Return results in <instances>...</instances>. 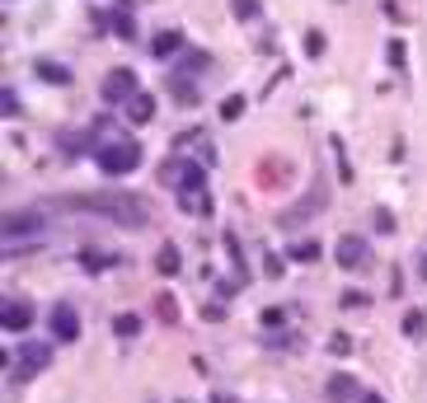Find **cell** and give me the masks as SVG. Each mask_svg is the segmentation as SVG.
Segmentation results:
<instances>
[{
	"label": "cell",
	"instance_id": "6da1fadb",
	"mask_svg": "<svg viewBox=\"0 0 427 403\" xmlns=\"http://www.w3.org/2000/svg\"><path fill=\"white\" fill-rule=\"evenodd\" d=\"M47 207H52V211L104 216L113 225H127V230L151 225V202H146V197H132V192H80V197H56Z\"/></svg>",
	"mask_w": 427,
	"mask_h": 403
},
{
	"label": "cell",
	"instance_id": "7a4b0ae2",
	"mask_svg": "<svg viewBox=\"0 0 427 403\" xmlns=\"http://www.w3.org/2000/svg\"><path fill=\"white\" fill-rule=\"evenodd\" d=\"M94 164L108 179H122V174H132L141 164V146L136 141H104V146H94Z\"/></svg>",
	"mask_w": 427,
	"mask_h": 403
},
{
	"label": "cell",
	"instance_id": "3957f363",
	"mask_svg": "<svg viewBox=\"0 0 427 403\" xmlns=\"http://www.w3.org/2000/svg\"><path fill=\"white\" fill-rule=\"evenodd\" d=\"M160 183L174 192H193V188H207V164H193V160H164L160 164Z\"/></svg>",
	"mask_w": 427,
	"mask_h": 403
},
{
	"label": "cell",
	"instance_id": "277c9868",
	"mask_svg": "<svg viewBox=\"0 0 427 403\" xmlns=\"http://www.w3.org/2000/svg\"><path fill=\"white\" fill-rule=\"evenodd\" d=\"M47 361H52V347L47 343H38V338H28V343H19V352L10 356V371L19 380H33L47 371Z\"/></svg>",
	"mask_w": 427,
	"mask_h": 403
},
{
	"label": "cell",
	"instance_id": "5b68a950",
	"mask_svg": "<svg viewBox=\"0 0 427 403\" xmlns=\"http://www.w3.org/2000/svg\"><path fill=\"white\" fill-rule=\"evenodd\" d=\"M99 94H104V104H127V99H136V94H141V84H136V71H127V66L108 71L104 84H99Z\"/></svg>",
	"mask_w": 427,
	"mask_h": 403
},
{
	"label": "cell",
	"instance_id": "8992f818",
	"mask_svg": "<svg viewBox=\"0 0 427 403\" xmlns=\"http://www.w3.org/2000/svg\"><path fill=\"white\" fill-rule=\"evenodd\" d=\"M333 258H338L343 272H362V268H371V244L357 240V235H343L338 249H333Z\"/></svg>",
	"mask_w": 427,
	"mask_h": 403
},
{
	"label": "cell",
	"instance_id": "52a82bcc",
	"mask_svg": "<svg viewBox=\"0 0 427 403\" xmlns=\"http://www.w3.org/2000/svg\"><path fill=\"white\" fill-rule=\"evenodd\" d=\"M47 328H52L56 343H76L80 338V314L61 300V305H52V314H47Z\"/></svg>",
	"mask_w": 427,
	"mask_h": 403
},
{
	"label": "cell",
	"instance_id": "ba28073f",
	"mask_svg": "<svg viewBox=\"0 0 427 403\" xmlns=\"http://www.w3.org/2000/svg\"><path fill=\"white\" fill-rule=\"evenodd\" d=\"M33 230H43V216L38 211H5V240L10 244L19 235H33Z\"/></svg>",
	"mask_w": 427,
	"mask_h": 403
},
{
	"label": "cell",
	"instance_id": "9c48e42d",
	"mask_svg": "<svg viewBox=\"0 0 427 403\" xmlns=\"http://www.w3.org/2000/svg\"><path fill=\"white\" fill-rule=\"evenodd\" d=\"M324 399H329V403H352V399H362L357 376H329V380H324Z\"/></svg>",
	"mask_w": 427,
	"mask_h": 403
},
{
	"label": "cell",
	"instance_id": "30bf717a",
	"mask_svg": "<svg viewBox=\"0 0 427 403\" xmlns=\"http://www.w3.org/2000/svg\"><path fill=\"white\" fill-rule=\"evenodd\" d=\"M0 319H5V333H24L28 323H33V305L28 300H5Z\"/></svg>",
	"mask_w": 427,
	"mask_h": 403
},
{
	"label": "cell",
	"instance_id": "8fae6325",
	"mask_svg": "<svg viewBox=\"0 0 427 403\" xmlns=\"http://www.w3.org/2000/svg\"><path fill=\"white\" fill-rule=\"evenodd\" d=\"M324 202H329V192H324V179H320V183H315V192H310L305 202H296L292 211H282V225H296V220H305V216L315 211V207H324Z\"/></svg>",
	"mask_w": 427,
	"mask_h": 403
},
{
	"label": "cell",
	"instance_id": "7c38bea8",
	"mask_svg": "<svg viewBox=\"0 0 427 403\" xmlns=\"http://www.w3.org/2000/svg\"><path fill=\"white\" fill-rule=\"evenodd\" d=\"M202 71H212V56H207V52H184V61H179V71H174V76H184V80H197Z\"/></svg>",
	"mask_w": 427,
	"mask_h": 403
},
{
	"label": "cell",
	"instance_id": "4fadbf2b",
	"mask_svg": "<svg viewBox=\"0 0 427 403\" xmlns=\"http://www.w3.org/2000/svg\"><path fill=\"white\" fill-rule=\"evenodd\" d=\"M151 117H155V99H151V94H136V99H127V122L146 127Z\"/></svg>",
	"mask_w": 427,
	"mask_h": 403
},
{
	"label": "cell",
	"instance_id": "5bb4252c",
	"mask_svg": "<svg viewBox=\"0 0 427 403\" xmlns=\"http://www.w3.org/2000/svg\"><path fill=\"white\" fill-rule=\"evenodd\" d=\"M179 207L193 216H212V192L207 188H193V192H179Z\"/></svg>",
	"mask_w": 427,
	"mask_h": 403
},
{
	"label": "cell",
	"instance_id": "9a60e30c",
	"mask_svg": "<svg viewBox=\"0 0 427 403\" xmlns=\"http://www.w3.org/2000/svg\"><path fill=\"white\" fill-rule=\"evenodd\" d=\"M108 24H113V33H118L122 43H132V38H136V19H132V10H127V5H122V10H118Z\"/></svg>",
	"mask_w": 427,
	"mask_h": 403
},
{
	"label": "cell",
	"instance_id": "2e32d148",
	"mask_svg": "<svg viewBox=\"0 0 427 403\" xmlns=\"http://www.w3.org/2000/svg\"><path fill=\"white\" fill-rule=\"evenodd\" d=\"M174 52H184V33L179 28H164L160 38H155V56H174Z\"/></svg>",
	"mask_w": 427,
	"mask_h": 403
},
{
	"label": "cell",
	"instance_id": "e0dca14e",
	"mask_svg": "<svg viewBox=\"0 0 427 403\" xmlns=\"http://www.w3.org/2000/svg\"><path fill=\"white\" fill-rule=\"evenodd\" d=\"M38 76L47 84H71V71H66L61 61H38Z\"/></svg>",
	"mask_w": 427,
	"mask_h": 403
},
{
	"label": "cell",
	"instance_id": "ac0fdd59",
	"mask_svg": "<svg viewBox=\"0 0 427 403\" xmlns=\"http://www.w3.org/2000/svg\"><path fill=\"white\" fill-rule=\"evenodd\" d=\"M324 249H320V240H300V244H292V263H315Z\"/></svg>",
	"mask_w": 427,
	"mask_h": 403
},
{
	"label": "cell",
	"instance_id": "d6986e66",
	"mask_svg": "<svg viewBox=\"0 0 427 403\" xmlns=\"http://www.w3.org/2000/svg\"><path fill=\"white\" fill-rule=\"evenodd\" d=\"M155 272H164V277L179 272V249H174V244H164L160 253H155Z\"/></svg>",
	"mask_w": 427,
	"mask_h": 403
},
{
	"label": "cell",
	"instance_id": "ffe728a7",
	"mask_svg": "<svg viewBox=\"0 0 427 403\" xmlns=\"http://www.w3.org/2000/svg\"><path fill=\"white\" fill-rule=\"evenodd\" d=\"M113 333H118V338H136V333H141V314H118V319H113Z\"/></svg>",
	"mask_w": 427,
	"mask_h": 403
},
{
	"label": "cell",
	"instance_id": "44dd1931",
	"mask_svg": "<svg viewBox=\"0 0 427 403\" xmlns=\"http://www.w3.org/2000/svg\"><path fill=\"white\" fill-rule=\"evenodd\" d=\"M244 108H249V99H244V94H230V99L221 104V117H226V122H235V117H240Z\"/></svg>",
	"mask_w": 427,
	"mask_h": 403
},
{
	"label": "cell",
	"instance_id": "7402d4cb",
	"mask_svg": "<svg viewBox=\"0 0 427 403\" xmlns=\"http://www.w3.org/2000/svg\"><path fill=\"white\" fill-rule=\"evenodd\" d=\"M230 14L244 19V24H249V19H259V0H230Z\"/></svg>",
	"mask_w": 427,
	"mask_h": 403
},
{
	"label": "cell",
	"instance_id": "603a6c76",
	"mask_svg": "<svg viewBox=\"0 0 427 403\" xmlns=\"http://www.w3.org/2000/svg\"><path fill=\"white\" fill-rule=\"evenodd\" d=\"M80 268H85V272H104L108 258L99 253V249H85V253H80Z\"/></svg>",
	"mask_w": 427,
	"mask_h": 403
},
{
	"label": "cell",
	"instance_id": "cb8c5ba5",
	"mask_svg": "<svg viewBox=\"0 0 427 403\" xmlns=\"http://www.w3.org/2000/svg\"><path fill=\"white\" fill-rule=\"evenodd\" d=\"M324 47H329L324 33H320V28H310V33H305V56H324Z\"/></svg>",
	"mask_w": 427,
	"mask_h": 403
},
{
	"label": "cell",
	"instance_id": "d4e9b609",
	"mask_svg": "<svg viewBox=\"0 0 427 403\" xmlns=\"http://www.w3.org/2000/svg\"><path fill=\"white\" fill-rule=\"evenodd\" d=\"M329 146H333V155H338V174H343V183H352V164H347V150H343V141L333 136Z\"/></svg>",
	"mask_w": 427,
	"mask_h": 403
},
{
	"label": "cell",
	"instance_id": "484cf974",
	"mask_svg": "<svg viewBox=\"0 0 427 403\" xmlns=\"http://www.w3.org/2000/svg\"><path fill=\"white\" fill-rule=\"evenodd\" d=\"M329 352H333V356H347V352H352V338H347V333H333V338H329Z\"/></svg>",
	"mask_w": 427,
	"mask_h": 403
},
{
	"label": "cell",
	"instance_id": "4316f807",
	"mask_svg": "<svg viewBox=\"0 0 427 403\" xmlns=\"http://www.w3.org/2000/svg\"><path fill=\"white\" fill-rule=\"evenodd\" d=\"M375 230L380 235H395V216L385 211V207H375Z\"/></svg>",
	"mask_w": 427,
	"mask_h": 403
},
{
	"label": "cell",
	"instance_id": "83f0119b",
	"mask_svg": "<svg viewBox=\"0 0 427 403\" xmlns=\"http://www.w3.org/2000/svg\"><path fill=\"white\" fill-rule=\"evenodd\" d=\"M404 333H408V338H423V333H427L423 314H408V319H404Z\"/></svg>",
	"mask_w": 427,
	"mask_h": 403
},
{
	"label": "cell",
	"instance_id": "f1b7e54d",
	"mask_svg": "<svg viewBox=\"0 0 427 403\" xmlns=\"http://www.w3.org/2000/svg\"><path fill=\"white\" fill-rule=\"evenodd\" d=\"M155 314H160V319H169V323H174V319H179V305H174V300H169V296H160V305H155Z\"/></svg>",
	"mask_w": 427,
	"mask_h": 403
},
{
	"label": "cell",
	"instance_id": "f546056e",
	"mask_svg": "<svg viewBox=\"0 0 427 403\" xmlns=\"http://www.w3.org/2000/svg\"><path fill=\"white\" fill-rule=\"evenodd\" d=\"M338 305H343V310H362V305H366V291H343Z\"/></svg>",
	"mask_w": 427,
	"mask_h": 403
},
{
	"label": "cell",
	"instance_id": "4dcf8cb0",
	"mask_svg": "<svg viewBox=\"0 0 427 403\" xmlns=\"http://www.w3.org/2000/svg\"><path fill=\"white\" fill-rule=\"evenodd\" d=\"M0 108H5V117H19V99H14V89H5V94H0Z\"/></svg>",
	"mask_w": 427,
	"mask_h": 403
},
{
	"label": "cell",
	"instance_id": "1f68e13d",
	"mask_svg": "<svg viewBox=\"0 0 427 403\" xmlns=\"http://www.w3.org/2000/svg\"><path fill=\"white\" fill-rule=\"evenodd\" d=\"M277 323H287V314H282L277 305H267V310H263V328H277Z\"/></svg>",
	"mask_w": 427,
	"mask_h": 403
},
{
	"label": "cell",
	"instance_id": "d6a6232c",
	"mask_svg": "<svg viewBox=\"0 0 427 403\" xmlns=\"http://www.w3.org/2000/svg\"><path fill=\"white\" fill-rule=\"evenodd\" d=\"M202 319H212V323H221V319H226V305H202Z\"/></svg>",
	"mask_w": 427,
	"mask_h": 403
},
{
	"label": "cell",
	"instance_id": "836d02e7",
	"mask_svg": "<svg viewBox=\"0 0 427 403\" xmlns=\"http://www.w3.org/2000/svg\"><path fill=\"white\" fill-rule=\"evenodd\" d=\"M357 403H385V399H380V394H362Z\"/></svg>",
	"mask_w": 427,
	"mask_h": 403
},
{
	"label": "cell",
	"instance_id": "e575fe53",
	"mask_svg": "<svg viewBox=\"0 0 427 403\" xmlns=\"http://www.w3.org/2000/svg\"><path fill=\"white\" fill-rule=\"evenodd\" d=\"M212 403H235V399H230V394H212Z\"/></svg>",
	"mask_w": 427,
	"mask_h": 403
},
{
	"label": "cell",
	"instance_id": "d590c367",
	"mask_svg": "<svg viewBox=\"0 0 427 403\" xmlns=\"http://www.w3.org/2000/svg\"><path fill=\"white\" fill-rule=\"evenodd\" d=\"M423 277H427V258H423Z\"/></svg>",
	"mask_w": 427,
	"mask_h": 403
}]
</instances>
